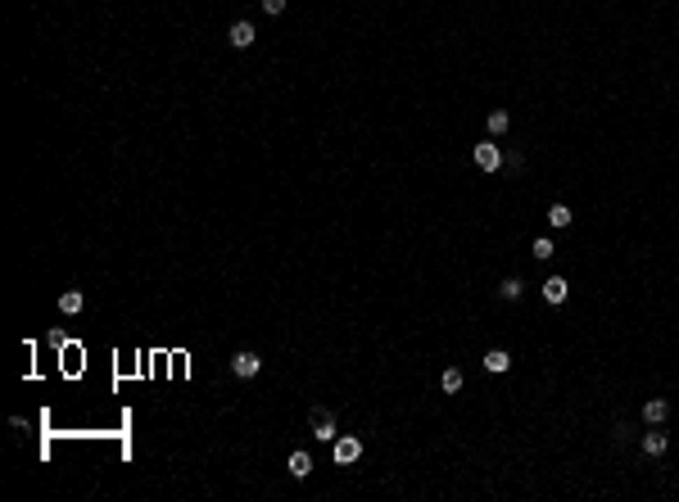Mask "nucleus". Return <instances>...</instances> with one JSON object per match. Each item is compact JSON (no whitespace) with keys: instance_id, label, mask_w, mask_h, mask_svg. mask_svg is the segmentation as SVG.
Instances as JSON below:
<instances>
[{"instance_id":"nucleus-1","label":"nucleus","mask_w":679,"mask_h":502,"mask_svg":"<svg viewBox=\"0 0 679 502\" xmlns=\"http://www.w3.org/2000/svg\"><path fill=\"white\" fill-rule=\"evenodd\" d=\"M308 426H313V434H317V443H336V439H340V430H336V412H327V408H313Z\"/></svg>"},{"instance_id":"nucleus-2","label":"nucleus","mask_w":679,"mask_h":502,"mask_svg":"<svg viewBox=\"0 0 679 502\" xmlns=\"http://www.w3.org/2000/svg\"><path fill=\"white\" fill-rule=\"evenodd\" d=\"M331 448H336V466H353V461L362 457V439H358V434H340Z\"/></svg>"},{"instance_id":"nucleus-3","label":"nucleus","mask_w":679,"mask_h":502,"mask_svg":"<svg viewBox=\"0 0 679 502\" xmlns=\"http://www.w3.org/2000/svg\"><path fill=\"white\" fill-rule=\"evenodd\" d=\"M476 168H480V172H499L503 168V150L494 141H480V145H476Z\"/></svg>"},{"instance_id":"nucleus-4","label":"nucleus","mask_w":679,"mask_h":502,"mask_svg":"<svg viewBox=\"0 0 679 502\" xmlns=\"http://www.w3.org/2000/svg\"><path fill=\"white\" fill-rule=\"evenodd\" d=\"M258 371H263V358H258L254 349H241L231 358V375H241V380H250V375H258Z\"/></svg>"},{"instance_id":"nucleus-5","label":"nucleus","mask_w":679,"mask_h":502,"mask_svg":"<svg viewBox=\"0 0 679 502\" xmlns=\"http://www.w3.org/2000/svg\"><path fill=\"white\" fill-rule=\"evenodd\" d=\"M254 23H250V18H236V23L231 27H227V41H231L236 45V50H250V45H254Z\"/></svg>"},{"instance_id":"nucleus-6","label":"nucleus","mask_w":679,"mask_h":502,"mask_svg":"<svg viewBox=\"0 0 679 502\" xmlns=\"http://www.w3.org/2000/svg\"><path fill=\"white\" fill-rule=\"evenodd\" d=\"M666 417H671V403H666V399H648L643 403V421H648V426H662Z\"/></svg>"},{"instance_id":"nucleus-7","label":"nucleus","mask_w":679,"mask_h":502,"mask_svg":"<svg viewBox=\"0 0 679 502\" xmlns=\"http://www.w3.org/2000/svg\"><path fill=\"white\" fill-rule=\"evenodd\" d=\"M485 127H489V136H494V141L508 136V131H512V113H508V109H494L489 118H485Z\"/></svg>"},{"instance_id":"nucleus-8","label":"nucleus","mask_w":679,"mask_h":502,"mask_svg":"<svg viewBox=\"0 0 679 502\" xmlns=\"http://www.w3.org/2000/svg\"><path fill=\"white\" fill-rule=\"evenodd\" d=\"M566 294H571L566 276H548V281H543V299H548V303H566Z\"/></svg>"},{"instance_id":"nucleus-9","label":"nucleus","mask_w":679,"mask_h":502,"mask_svg":"<svg viewBox=\"0 0 679 502\" xmlns=\"http://www.w3.org/2000/svg\"><path fill=\"white\" fill-rule=\"evenodd\" d=\"M508 366H512V353L508 349H489V353H485V371H489V375H503Z\"/></svg>"},{"instance_id":"nucleus-10","label":"nucleus","mask_w":679,"mask_h":502,"mask_svg":"<svg viewBox=\"0 0 679 502\" xmlns=\"http://www.w3.org/2000/svg\"><path fill=\"white\" fill-rule=\"evenodd\" d=\"M82 303H86L82 289H64V294H59V313H64V317H78V313H82Z\"/></svg>"},{"instance_id":"nucleus-11","label":"nucleus","mask_w":679,"mask_h":502,"mask_svg":"<svg viewBox=\"0 0 679 502\" xmlns=\"http://www.w3.org/2000/svg\"><path fill=\"white\" fill-rule=\"evenodd\" d=\"M290 475H294V480H308V475H313V457H308L303 448L290 452Z\"/></svg>"},{"instance_id":"nucleus-12","label":"nucleus","mask_w":679,"mask_h":502,"mask_svg":"<svg viewBox=\"0 0 679 502\" xmlns=\"http://www.w3.org/2000/svg\"><path fill=\"white\" fill-rule=\"evenodd\" d=\"M521 294H525V281H521V276H508V281L499 285V299H508V303H516Z\"/></svg>"},{"instance_id":"nucleus-13","label":"nucleus","mask_w":679,"mask_h":502,"mask_svg":"<svg viewBox=\"0 0 679 502\" xmlns=\"http://www.w3.org/2000/svg\"><path fill=\"white\" fill-rule=\"evenodd\" d=\"M548 227L566 231V227H571V208H566V204H552V208H548Z\"/></svg>"},{"instance_id":"nucleus-14","label":"nucleus","mask_w":679,"mask_h":502,"mask_svg":"<svg viewBox=\"0 0 679 502\" xmlns=\"http://www.w3.org/2000/svg\"><path fill=\"white\" fill-rule=\"evenodd\" d=\"M439 389H444V394H457V389H462V371H457V366H448V371L439 375Z\"/></svg>"},{"instance_id":"nucleus-15","label":"nucleus","mask_w":679,"mask_h":502,"mask_svg":"<svg viewBox=\"0 0 679 502\" xmlns=\"http://www.w3.org/2000/svg\"><path fill=\"white\" fill-rule=\"evenodd\" d=\"M643 452H648V457H662V452H666V434H643Z\"/></svg>"},{"instance_id":"nucleus-16","label":"nucleus","mask_w":679,"mask_h":502,"mask_svg":"<svg viewBox=\"0 0 679 502\" xmlns=\"http://www.w3.org/2000/svg\"><path fill=\"white\" fill-rule=\"evenodd\" d=\"M534 258H552V240H548V236L534 240Z\"/></svg>"},{"instance_id":"nucleus-17","label":"nucleus","mask_w":679,"mask_h":502,"mask_svg":"<svg viewBox=\"0 0 679 502\" xmlns=\"http://www.w3.org/2000/svg\"><path fill=\"white\" fill-rule=\"evenodd\" d=\"M281 9H285V0H263V14H272V18H276Z\"/></svg>"}]
</instances>
